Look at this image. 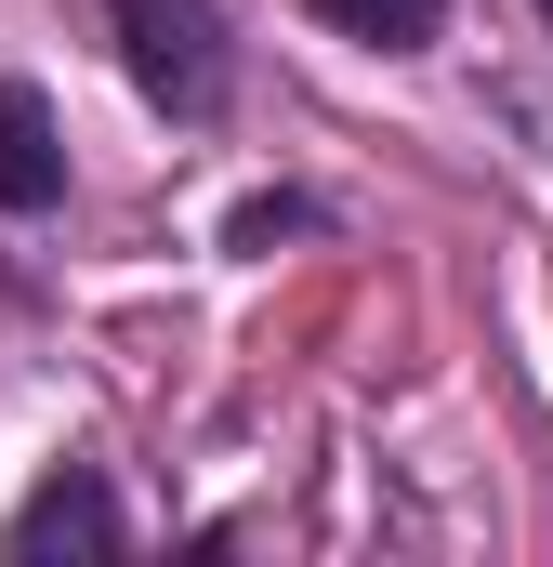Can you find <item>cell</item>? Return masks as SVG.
I'll list each match as a JSON object with an SVG mask.
<instances>
[{
  "mask_svg": "<svg viewBox=\"0 0 553 567\" xmlns=\"http://www.w3.org/2000/svg\"><path fill=\"white\" fill-rule=\"evenodd\" d=\"M106 40H119V66H133L145 106H171V120H225V93H238L225 0H106Z\"/></svg>",
  "mask_w": 553,
  "mask_h": 567,
  "instance_id": "obj_1",
  "label": "cell"
},
{
  "mask_svg": "<svg viewBox=\"0 0 553 567\" xmlns=\"http://www.w3.org/2000/svg\"><path fill=\"white\" fill-rule=\"evenodd\" d=\"M53 555H133V515L93 462H53L13 515H0V567H53Z\"/></svg>",
  "mask_w": 553,
  "mask_h": 567,
  "instance_id": "obj_2",
  "label": "cell"
},
{
  "mask_svg": "<svg viewBox=\"0 0 553 567\" xmlns=\"http://www.w3.org/2000/svg\"><path fill=\"white\" fill-rule=\"evenodd\" d=\"M0 212L13 225L66 212V133H53V93L40 80H0Z\"/></svg>",
  "mask_w": 553,
  "mask_h": 567,
  "instance_id": "obj_3",
  "label": "cell"
},
{
  "mask_svg": "<svg viewBox=\"0 0 553 567\" xmlns=\"http://www.w3.org/2000/svg\"><path fill=\"white\" fill-rule=\"evenodd\" d=\"M343 40H383V53H421L435 27H448V0H316Z\"/></svg>",
  "mask_w": 553,
  "mask_h": 567,
  "instance_id": "obj_4",
  "label": "cell"
},
{
  "mask_svg": "<svg viewBox=\"0 0 553 567\" xmlns=\"http://www.w3.org/2000/svg\"><path fill=\"white\" fill-rule=\"evenodd\" d=\"M316 225H330V198L276 185V198H238V212H225V251H276V238H316Z\"/></svg>",
  "mask_w": 553,
  "mask_h": 567,
  "instance_id": "obj_5",
  "label": "cell"
},
{
  "mask_svg": "<svg viewBox=\"0 0 553 567\" xmlns=\"http://www.w3.org/2000/svg\"><path fill=\"white\" fill-rule=\"evenodd\" d=\"M541 13H553V0H541Z\"/></svg>",
  "mask_w": 553,
  "mask_h": 567,
  "instance_id": "obj_6",
  "label": "cell"
}]
</instances>
